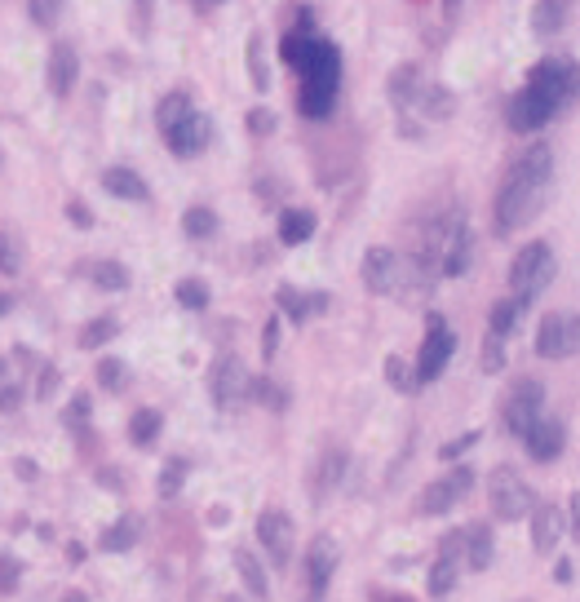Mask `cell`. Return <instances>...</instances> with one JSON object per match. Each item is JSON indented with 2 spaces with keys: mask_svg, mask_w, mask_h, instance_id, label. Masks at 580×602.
<instances>
[{
  "mask_svg": "<svg viewBox=\"0 0 580 602\" xmlns=\"http://www.w3.org/2000/svg\"><path fill=\"white\" fill-rule=\"evenodd\" d=\"M496 558V545H492V527L487 523H469L461 527V563L469 572H487Z\"/></svg>",
  "mask_w": 580,
  "mask_h": 602,
  "instance_id": "obj_20",
  "label": "cell"
},
{
  "mask_svg": "<svg viewBox=\"0 0 580 602\" xmlns=\"http://www.w3.org/2000/svg\"><path fill=\"white\" fill-rule=\"evenodd\" d=\"M182 231H186V240H209L218 231V213L204 209V204H195V209L182 213Z\"/></svg>",
  "mask_w": 580,
  "mask_h": 602,
  "instance_id": "obj_36",
  "label": "cell"
},
{
  "mask_svg": "<svg viewBox=\"0 0 580 602\" xmlns=\"http://www.w3.org/2000/svg\"><path fill=\"white\" fill-rule=\"evenodd\" d=\"M403 279H408V261H403L399 252H390V248H368V257H363V288H368V293H377V297L399 293Z\"/></svg>",
  "mask_w": 580,
  "mask_h": 602,
  "instance_id": "obj_10",
  "label": "cell"
},
{
  "mask_svg": "<svg viewBox=\"0 0 580 602\" xmlns=\"http://www.w3.org/2000/svg\"><path fill=\"white\" fill-rule=\"evenodd\" d=\"M576 350V319L572 315H545L536 328V355L541 359H568Z\"/></svg>",
  "mask_w": 580,
  "mask_h": 602,
  "instance_id": "obj_16",
  "label": "cell"
},
{
  "mask_svg": "<svg viewBox=\"0 0 580 602\" xmlns=\"http://www.w3.org/2000/svg\"><path fill=\"white\" fill-rule=\"evenodd\" d=\"M173 297H178V306H186V310H204V306H209V284H204V279H178Z\"/></svg>",
  "mask_w": 580,
  "mask_h": 602,
  "instance_id": "obj_38",
  "label": "cell"
},
{
  "mask_svg": "<svg viewBox=\"0 0 580 602\" xmlns=\"http://www.w3.org/2000/svg\"><path fill=\"white\" fill-rule=\"evenodd\" d=\"M36 474H40V470H36V461H27V457H22V461H18V479L36 482Z\"/></svg>",
  "mask_w": 580,
  "mask_h": 602,
  "instance_id": "obj_55",
  "label": "cell"
},
{
  "mask_svg": "<svg viewBox=\"0 0 580 602\" xmlns=\"http://www.w3.org/2000/svg\"><path fill=\"white\" fill-rule=\"evenodd\" d=\"M257 540L266 545V554H270L275 567H288L293 563V518L284 509L257 514Z\"/></svg>",
  "mask_w": 580,
  "mask_h": 602,
  "instance_id": "obj_15",
  "label": "cell"
},
{
  "mask_svg": "<svg viewBox=\"0 0 580 602\" xmlns=\"http://www.w3.org/2000/svg\"><path fill=\"white\" fill-rule=\"evenodd\" d=\"M572 532H576V540H580V491L572 496Z\"/></svg>",
  "mask_w": 580,
  "mask_h": 602,
  "instance_id": "obj_56",
  "label": "cell"
},
{
  "mask_svg": "<svg viewBox=\"0 0 580 602\" xmlns=\"http://www.w3.org/2000/svg\"><path fill=\"white\" fill-rule=\"evenodd\" d=\"M164 133V142H169V151L173 155H200L204 146H209V137H213V120L204 116V111H186V116H178V120L169 124V128H160Z\"/></svg>",
  "mask_w": 580,
  "mask_h": 602,
  "instance_id": "obj_11",
  "label": "cell"
},
{
  "mask_svg": "<svg viewBox=\"0 0 580 602\" xmlns=\"http://www.w3.org/2000/svg\"><path fill=\"white\" fill-rule=\"evenodd\" d=\"M18 576H22V563L4 554V563H0V594H13L18 590Z\"/></svg>",
  "mask_w": 580,
  "mask_h": 602,
  "instance_id": "obj_46",
  "label": "cell"
},
{
  "mask_svg": "<svg viewBox=\"0 0 580 602\" xmlns=\"http://www.w3.org/2000/svg\"><path fill=\"white\" fill-rule=\"evenodd\" d=\"M518 439H523V448H527L532 461H554V457H563V448H568V425L541 412Z\"/></svg>",
  "mask_w": 580,
  "mask_h": 602,
  "instance_id": "obj_14",
  "label": "cell"
},
{
  "mask_svg": "<svg viewBox=\"0 0 580 602\" xmlns=\"http://www.w3.org/2000/svg\"><path fill=\"white\" fill-rule=\"evenodd\" d=\"M266 45H261V36L253 31L248 36V80H253V89H270V67H266V54H261Z\"/></svg>",
  "mask_w": 580,
  "mask_h": 602,
  "instance_id": "obj_37",
  "label": "cell"
},
{
  "mask_svg": "<svg viewBox=\"0 0 580 602\" xmlns=\"http://www.w3.org/2000/svg\"><path fill=\"white\" fill-rule=\"evenodd\" d=\"M346 461H350V452L342 448V443H328V448L319 452V466H315V496H324L328 487H337V482H342Z\"/></svg>",
  "mask_w": 580,
  "mask_h": 602,
  "instance_id": "obj_23",
  "label": "cell"
},
{
  "mask_svg": "<svg viewBox=\"0 0 580 602\" xmlns=\"http://www.w3.org/2000/svg\"><path fill=\"white\" fill-rule=\"evenodd\" d=\"M195 4H200V9H213V4H222V0H195Z\"/></svg>",
  "mask_w": 580,
  "mask_h": 602,
  "instance_id": "obj_59",
  "label": "cell"
},
{
  "mask_svg": "<svg viewBox=\"0 0 580 602\" xmlns=\"http://www.w3.org/2000/svg\"><path fill=\"white\" fill-rule=\"evenodd\" d=\"M417 103H421V111H426V120H448L452 111H457V98L443 89V85H421V94H417Z\"/></svg>",
  "mask_w": 580,
  "mask_h": 602,
  "instance_id": "obj_31",
  "label": "cell"
},
{
  "mask_svg": "<svg viewBox=\"0 0 580 602\" xmlns=\"http://www.w3.org/2000/svg\"><path fill=\"white\" fill-rule=\"evenodd\" d=\"M469 487H474V470H469V466H457V470L439 474L435 482H426V487H421V496L412 500V509H417L421 518L448 514V509H457L465 496H469Z\"/></svg>",
  "mask_w": 580,
  "mask_h": 602,
  "instance_id": "obj_7",
  "label": "cell"
},
{
  "mask_svg": "<svg viewBox=\"0 0 580 602\" xmlns=\"http://www.w3.org/2000/svg\"><path fill=\"white\" fill-rule=\"evenodd\" d=\"M554 116H559V111H554V107H550L541 94H532L527 85H523V89H518V94L505 103V124H510L514 133H541V128L554 120Z\"/></svg>",
  "mask_w": 580,
  "mask_h": 602,
  "instance_id": "obj_13",
  "label": "cell"
},
{
  "mask_svg": "<svg viewBox=\"0 0 580 602\" xmlns=\"http://www.w3.org/2000/svg\"><path fill=\"white\" fill-rule=\"evenodd\" d=\"M550 279H554V248L545 240L523 243V248L514 252V261H510V293L523 297V301H532Z\"/></svg>",
  "mask_w": 580,
  "mask_h": 602,
  "instance_id": "obj_4",
  "label": "cell"
},
{
  "mask_svg": "<svg viewBox=\"0 0 580 602\" xmlns=\"http://www.w3.org/2000/svg\"><path fill=\"white\" fill-rule=\"evenodd\" d=\"M426 324H430V333H426L421 355H417V381H421V385H426V381H439L443 367L457 355V337L448 333V319H443V315H430Z\"/></svg>",
  "mask_w": 580,
  "mask_h": 602,
  "instance_id": "obj_9",
  "label": "cell"
},
{
  "mask_svg": "<svg viewBox=\"0 0 580 602\" xmlns=\"http://www.w3.org/2000/svg\"><path fill=\"white\" fill-rule=\"evenodd\" d=\"M457 9H461V0H448V4H443V18L452 22V18H457Z\"/></svg>",
  "mask_w": 580,
  "mask_h": 602,
  "instance_id": "obj_57",
  "label": "cell"
},
{
  "mask_svg": "<svg viewBox=\"0 0 580 602\" xmlns=\"http://www.w3.org/2000/svg\"><path fill=\"white\" fill-rule=\"evenodd\" d=\"M142 4H146V0H142Z\"/></svg>",
  "mask_w": 580,
  "mask_h": 602,
  "instance_id": "obj_60",
  "label": "cell"
},
{
  "mask_svg": "<svg viewBox=\"0 0 580 602\" xmlns=\"http://www.w3.org/2000/svg\"><path fill=\"white\" fill-rule=\"evenodd\" d=\"M275 301H279V310H284L293 324H306V319H315V315L328 310V293H297V288H288V284L275 293Z\"/></svg>",
  "mask_w": 580,
  "mask_h": 602,
  "instance_id": "obj_22",
  "label": "cell"
},
{
  "mask_svg": "<svg viewBox=\"0 0 580 602\" xmlns=\"http://www.w3.org/2000/svg\"><path fill=\"white\" fill-rule=\"evenodd\" d=\"M244 120H248V133H253V137H266V133L275 128V116H270V111H248Z\"/></svg>",
  "mask_w": 580,
  "mask_h": 602,
  "instance_id": "obj_50",
  "label": "cell"
},
{
  "mask_svg": "<svg viewBox=\"0 0 580 602\" xmlns=\"http://www.w3.org/2000/svg\"><path fill=\"white\" fill-rule=\"evenodd\" d=\"M103 186H107L116 200H133V204H142V200H146V182H142L133 169H124V164H116V169H107V173H103Z\"/></svg>",
  "mask_w": 580,
  "mask_h": 602,
  "instance_id": "obj_27",
  "label": "cell"
},
{
  "mask_svg": "<svg viewBox=\"0 0 580 602\" xmlns=\"http://www.w3.org/2000/svg\"><path fill=\"white\" fill-rule=\"evenodd\" d=\"M478 439H483L478 430H469V434H457V439H452L448 448H439V457H443V461H452V457H461V452H469V448H474Z\"/></svg>",
  "mask_w": 580,
  "mask_h": 602,
  "instance_id": "obj_47",
  "label": "cell"
},
{
  "mask_svg": "<svg viewBox=\"0 0 580 602\" xmlns=\"http://www.w3.org/2000/svg\"><path fill=\"white\" fill-rule=\"evenodd\" d=\"M568 13H572V0H536L532 4V31L536 36H559L568 27Z\"/></svg>",
  "mask_w": 580,
  "mask_h": 602,
  "instance_id": "obj_24",
  "label": "cell"
},
{
  "mask_svg": "<svg viewBox=\"0 0 580 602\" xmlns=\"http://www.w3.org/2000/svg\"><path fill=\"white\" fill-rule=\"evenodd\" d=\"M89 412H94V408H89V399L80 394V399H71V403L62 408V421H67V425H85V421H89Z\"/></svg>",
  "mask_w": 580,
  "mask_h": 602,
  "instance_id": "obj_49",
  "label": "cell"
},
{
  "mask_svg": "<svg viewBox=\"0 0 580 602\" xmlns=\"http://www.w3.org/2000/svg\"><path fill=\"white\" fill-rule=\"evenodd\" d=\"M22 270V243L18 235L0 231V275H18Z\"/></svg>",
  "mask_w": 580,
  "mask_h": 602,
  "instance_id": "obj_42",
  "label": "cell"
},
{
  "mask_svg": "<svg viewBox=\"0 0 580 602\" xmlns=\"http://www.w3.org/2000/svg\"><path fill=\"white\" fill-rule=\"evenodd\" d=\"M209 390H213V399H218V408H239L244 399H248V367L239 359H218L213 363V372H209Z\"/></svg>",
  "mask_w": 580,
  "mask_h": 602,
  "instance_id": "obj_17",
  "label": "cell"
},
{
  "mask_svg": "<svg viewBox=\"0 0 580 602\" xmlns=\"http://www.w3.org/2000/svg\"><path fill=\"white\" fill-rule=\"evenodd\" d=\"M116 333H120L116 315H98V319H89V324L80 328L76 346H80V350H98V346H107V342H112Z\"/></svg>",
  "mask_w": 580,
  "mask_h": 602,
  "instance_id": "obj_34",
  "label": "cell"
},
{
  "mask_svg": "<svg viewBox=\"0 0 580 602\" xmlns=\"http://www.w3.org/2000/svg\"><path fill=\"white\" fill-rule=\"evenodd\" d=\"M27 13L36 27H54L58 13H62V0H27Z\"/></svg>",
  "mask_w": 580,
  "mask_h": 602,
  "instance_id": "obj_44",
  "label": "cell"
},
{
  "mask_svg": "<svg viewBox=\"0 0 580 602\" xmlns=\"http://www.w3.org/2000/svg\"><path fill=\"white\" fill-rule=\"evenodd\" d=\"M54 390H58V367H54V363H45V372H40V381H36V394H40V399H49Z\"/></svg>",
  "mask_w": 580,
  "mask_h": 602,
  "instance_id": "obj_51",
  "label": "cell"
},
{
  "mask_svg": "<svg viewBox=\"0 0 580 602\" xmlns=\"http://www.w3.org/2000/svg\"><path fill=\"white\" fill-rule=\"evenodd\" d=\"M554 581H559V585H572V558H559V567H554Z\"/></svg>",
  "mask_w": 580,
  "mask_h": 602,
  "instance_id": "obj_54",
  "label": "cell"
},
{
  "mask_svg": "<svg viewBox=\"0 0 580 602\" xmlns=\"http://www.w3.org/2000/svg\"><path fill=\"white\" fill-rule=\"evenodd\" d=\"M523 310H527V301H523V297H514V293H510L505 301H496V306H492V333L510 342V333H514V324L523 319Z\"/></svg>",
  "mask_w": 580,
  "mask_h": 602,
  "instance_id": "obj_32",
  "label": "cell"
},
{
  "mask_svg": "<svg viewBox=\"0 0 580 602\" xmlns=\"http://www.w3.org/2000/svg\"><path fill=\"white\" fill-rule=\"evenodd\" d=\"M235 572H239V581H244V590H248L253 598H266V594H270L266 572L257 567V558H253L248 549H235Z\"/></svg>",
  "mask_w": 580,
  "mask_h": 602,
  "instance_id": "obj_33",
  "label": "cell"
},
{
  "mask_svg": "<svg viewBox=\"0 0 580 602\" xmlns=\"http://www.w3.org/2000/svg\"><path fill=\"white\" fill-rule=\"evenodd\" d=\"M279 58L302 76V116L311 120H328L337 107V85H342V54L333 40H324L315 31V13L297 9V27L284 36Z\"/></svg>",
  "mask_w": 580,
  "mask_h": 602,
  "instance_id": "obj_1",
  "label": "cell"
},
{
  "mask_svg": "<svg viewBox=\"0 0 580 602\" xmlns=\"http://www.w3.org/2000/svg\"><path fill=\"white\" fill-rule=\"evenodd\" d=\"M550 177H554L550 146H527L510 164V173L501 177V191H496V231L501 235H510V231H518L536 218V209L545 204Z\"/></svg>",
  "mask_w": 580,
  "mask_h": 602,
  "instance_id": "obj_2",
  "label": "cell"
},
{
  "mask_svg": "<svg viewBox=\"0 0 580 602\" xmlns=\"http://www.w3.org/2000/svg\"><path fill=\"white\" fill-rule=\"evenodd\" d=\"M160 430H164V416H160L155 408H137V412L128 416V439H133V448H151V443L160 439Z\"/></svg>",
  "mask_w": 580,
  "mask_h": 602,
  "instance_id": "obj_29",
  "label": "cell"
},
{
  "mask_svg": "<svg viewBox=\"0 0 580 602\" xmlns=\"http://www.w3.org/2000/svg\"><path fill=\"white\" fill-rule=\"evenodd\" d=\"M545 412V385L536 376H518L505 394H501V425L518 439L536 416Z\"/></svg>",
  "mask_w": 580,
  "mask_h": 602,
  "instance_id": "obj_5",
  "label": "cell"
},
{
  "mask_svg": "<svg viewBox=\"0 0 580 602\" xmlns=\"http://www.w3.org/2000/svg\"><path fill=\"white\" fill-rule=\"evenodd\" d=\"M248 399L266 403L270 412H284L288 408V390L279 381H270V376H248Z\"/></svg>",
  "mask_w": 580,
  "mask_h": 602,
  "instance_id": "obj_35",
  "label": "cell"
},
{
  "mask_svg": "<svg viewBox=\"0 0 580 602\" xmlns=\"http://www.w3.org/2000/svg\"><path fill=\"white\" fill-rule=\"evenodd\" d=\"M67 222L80 227V231H89V227H94V209H89L85 200H71V204H67Z\"/></svg>",
  "mask_w": 580,
  "mask_h": 602,
  "instance_id": "obj_48",
  "label": "cell"
},
{
  "mask_svg": "<svg viewBox=\"0 0 580 602\" xmlns=\"http://www.w3.org/2000/svg\"><path fill=\"white\" fill-rule=\"evenodd\" d=\"M527 89L541 94L554 111H563L572 98H576V67L568 58H545L527 71Z\"/></svg>",
  "mask_w": 580,
  "mask_h": 602,
  "instance_id": "obj_8",
  "label": "cell"
},
{
  "mask_svg": "<svg viewBox=\"0 0 580 602\" xmlns=\"http://www.w3.org/2000/svg\"><path fill=\"white\" fill-rule=\"evenodd\" d=\"M408 367H412V363H403L399 355H390V359H385V381H390L394 390H403V394H417L421 381H417V372H408Z\"/></svg>",
  "mask_w": 580,
  "mask_h": 602,
  "instance_id": "obj_40",
  "label": "cell"
},
{
  "mask_svg": "<svg viewBox=\"0 0 580 602\" xmlns=\"http://www.w3.org/2000/svg\"><path fill=\"white\" fill-rule=\"evenodd\" d=\"M191 474V466L182 461V457H169L164 461V474H160V496H178L182 491V482Z\"/></svg>",
  "mask_w": 580,
  "mask_h": 602,
  "instance_id": "obj_41",
  "label": "cell"
},
{
  "mask_svg": "<svg viewBox=\"0 0 580 602\" xmlns=\"http://www.w3.org/2000/svg\"><path fill=\"white\" fill-rule=\"evenodd\" d=\"M186 111H191V98H186L182 89H178V94H164V98H160V107H155V124H160V128H169V124L178 120V116H186Z\"/></svg>",
  "mask_w": 580,
  "mask_h": 602,
  "instance_id": "obj_39",
  "label": "cell"
},
{
  "mask_svg": "<svg viewBox=\"0 0 580 602\" xmlns=\"http://www.w3.org/2000/svg\"><path fill=\"white\" fill-rule=\"evenodd\" d=\"M18 403H22V390H18V385L0 390V412H18Z\"/></svg>",
  "mask_w": 580,
  "mask_h": 602,
  "instance_id": "obj_53",
  "label": "cell"
},
{
  "mask_svg": "<svg viewBox=\"0 0 580 602\" xmlns=\"http://www.w3.org/2000/svg\"><path fill=\"white\" fill-rule=\"evenodd\" d=\"M137 536H142V518H137V514H124L120 523H112V527L103 532V540H98V545H103L107 554H124V549H133V545H137Z\"/></svg>",
  "mask_w": 580,
  "mask_h": 602,
  "instance_id": "obj_28",
  "label": "cell"
},
{
  "mask_svg": "<svg viewBox=\"0 0 580 602\" xmlns=\"http://www.w3.org/2000/svg\"><path fill=\"white\" fill-rule=\"evenodd\" d=\"M417 94H421V67H417V62L394 67V71H390V80H385V98L394 103V111H399V116H408V111L417 107Z\"/></svg>",
  "mask_w": 580,
  "mask_h": 602,
  "instance_id": "obj_21",
  "label": "cell"
},
{
  "mask_svg": "<svg viewBox=\"0 0 580 602\" xmlns=\"http://www.w3.org/2000/svg\"><path fill=\"white\" fill-rule=\"evenodd\" d=\"M333 572H337V545L328 536H319L306 554V585H311V598H324L328 585H333Z\"/></svg>",
  "mask_w": 580,
  "mask_h": 602,
  "instance_id": "obj_18",
  "label": "cell"
},
{
  "mask_svg": "<svg viewBox=\"0 0 580 602\" xmlns=\"http://www.w3.org/2000/svg\"><path fill=\"white\" fill-rule=\"evenodd\" d=\"M469 261H474V243H469V227L461 222V213H443V218H435L430 222V231L421 235V270L426 275H448V279H457L469 270Z\"/></svg>",
  "mask_w": 580,
  "mask_h": 602,
  "instance_id": "obj_3",
  "label": "cell"
},
{
  "mask_svg": "<svg viewBox=\"0 0 580 602\" xmlns=\"http://www.w3.org/2000/svg\"><path fill=\"white\" fill-rule=\"evenodd\" d=\"M505 367V337H496V333H487V342H483V372H501Z\"/></svg>",
  "mask_w": 580,
  "mask_h": 602,
  "instance_id": "obj_43",
  "label": "cell"
},
{
  "mask_svg": "<svg viewBox=\"0 0 580 602\" xmlns=\"http://www.w3.org/2000/svg\"><path fill=\"white\" fill-rule=\"evenodd\" d=\"M487 505H492L496 518L518 523V518H527V509L536 505V496H532V487L518 479L510 466H501V470L487 474Z\"/></svg>",
  "mask_w": 580,
  "mask_h": 602,
  "instance_id": "obj_6",
  "label": "cell"
},
{
  "mask_svg": "<svg viewBox=\"0 0 580 602\" xmlns=\"http://www.w3.org/2000/svg\"><path fill=\"white\" fill-rule=\"evenodd\" d=\"M98 385H103V390H120V385H124V363L120 359L98 363Z\"/></svg>",
  "mask_w": 580,
  "mask_h": 602,
  "instance_id": "obj_45",
  "label": "cell"
},
{
  "mask_svg": "<svg viewBox=\"0 0 580 602\" xmlns=\"http://www.w3.org/2000/svg\"><path fill=\"white\" fill-rule=\"evenodd\" d=\"M9 306H13V301H9V297H4V293H0V319H4V315H9Z\"/></svg>",
  "mask_w": 580,
  "mask_h": 602,
  "instance_id": "obj_58",
  "label": "cell"
},
{
  "mask_svg": "<svg viewBox=\"0 0 580 602\" xmlns=\"http://www.w3.org/2000/svg\"><path fill=\"white\" fill-rule=\"evenodd\" d=\"M261 350H266V359H275V350H279V319H270V324H266V337H261Z\"/></svg>",
  "mask_w": 580,
  "mask_h": 602,
  "instance_id": "obj_52",
  "label": "cell"
},
{
  "mask_svg": "<svg viewBox=\"0 0 580 602\" xmlns=\"http://www.w3.org/2000/svg\"><path fill=\"white\" fill-rule=\"evenodd\" d=\"M527 514H532V545H536L541 554H545V549H554V545H559V532H563L559 509H554V505H541V509L532 505Z\"/></svg>",
  "mask_w": 580,
  "mask_h": 602,
  "instance_id": "obj_25",
  "label": "cell"
},
{
  "mask_svg": "<svg viewBox=\"0 0 580 602\" xmlns=\"http://www.w3.org/2000/svg\"><path fill=\"white\" fill-rule=\"evenodd\" d=\"M311 235H315V213L311 209H284L279 213V243L297 248V243H306Z\"/></svg>",
  "mask_w": 580,
  "mask_h": 602,
  "instance_id": "obj_26",
  "label": "cell"
},
{
  "mask_svg": "<svg viewBox=\"0 0 580 602\" xmlns=\"http://www.w3.org/2000/svg\"><path fill=\"white\" fill-rule=\"evenodd\" d=\"M461 572H465L461 532H448V536L439 540V554H435V567H430V585H426V594H430V598H448V594L457 590Z\"/></svg>",
  "mask_w": 580,
  "mask_h": 602,
  "instance_id": "obj_12",
  "label": "cell"
},
{
  "mask_svg": "<svg viewBox=\"0 0 580 602\" xmlns=\"http://www.w3.org/2000/svg\"><path fill=\"white\" fill-rule=\"evenodd\" d=\"M80 270H85L98 288H107V293H124V288H128V270H124L120 261H103V257H94V261H85Z\"/></svg>",
  "mask_w": 580,
  "mask_h": 602,
  "instance_id": "obj_30",
  "label": "cell"
},
{
  "mask_svg": "<svg viewBox=\"0 0 580 602\" xmlns=\"http://www.w3.org/2000/svg\"><path fill=\"white\" fill-rule=\"evenodd\" d=\"M76 76H80L76 49H71V45H54V49H49V62H45V80H49L54 98H67L71 85H76Z\"/></svg>",
  "mask_w": 580,
  "mask_h": 602,
  "instance_id": "obj_19",
  "label": "cell"
}]
</instances>
